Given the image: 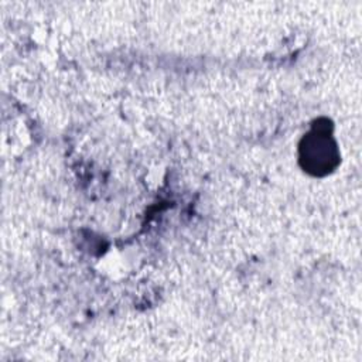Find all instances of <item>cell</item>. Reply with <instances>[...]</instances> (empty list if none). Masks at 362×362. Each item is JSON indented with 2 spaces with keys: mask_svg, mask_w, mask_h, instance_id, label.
I'll use <instances>...</instances> for the list:
<instances>
[{
  "mask_svg": "<svg viewBox=\"0 0 362 362\" xmlns=\"http://www.w3.org/2000/svg\"><path fill=\"white\" fill-rule=\"evenodd\" d=\"M337 158V147L331 134H328V126L314 124L313 130L304 136L300 144L301 165L314 175H322L331 171Z\"/></svg>",
  "mask_w": 362,
  "mask_h": 362,
  "instance_id": "cell-1",
  "label": "cell"
}]
</instances>
